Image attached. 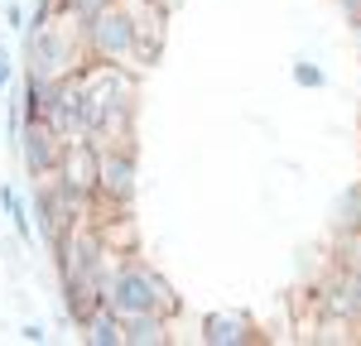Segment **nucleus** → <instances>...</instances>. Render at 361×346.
<instances>
[{"label":"nucleus","mask_w":361,"mask_h":346,"mask_svg":"<svg viewBox=\"0 0 361 346\" xmlns=\"http://www.w3.org/2000/svg\"><path fill=\"white\" fill-rule=\"evenodd\" d=\"M97 188L116 202H130V193H135V164H130V154H102L97 159Z\"/></svg>","instance_id":"6"},{"label":"nucleus","mask_w":361,"mask_h":346,"mask_svg":"<svg viewBox=\"0 0 361 346\" xmlns=\"http://www.w3.org/2000/svg\"><path fill=\"white\" fill-rule=\"evenodd\" d=\"M126 342H135V346H159L164 342V317L159 313H135V317H126Z\"/></svg>","instance_id":"10"},{"label":"nucleus","mask_w":361,"mask_h":346,"mask_svg":"<svg viewBox=\"0 0 361 346\" xmlns=\"http://www.w3.org/2000/svg\"><path fill=\"white\" fill-rule=\"evenodd\" d=\"M102 298H106V308H116L121 317L164 313V308H173V293H169V284L154 274V269H145V264H126V269L106 274Z\"/></svg>","instance_id":"1"},{"label":"nucleus","mask_w":361,"mask_h":346,"mask_svg":"<svg viewBox=\"0 0 361 346\" xmlns=\"http://www.w3.org/2000/svg\"><path fill=\"white\" fill-rule=\"evenodd\" d=\"M357 322H361V274H357Z\"/></svg>","instance_id":"15"},{"label":"nucleus","mask_w":361,"mask_h":346,"mask_svg":"<svg viewBox=\"0 0 361 346\" xmlns=\"http://www.w3.org/2000/svg\"><path fill=\"white\" fill-rule=\"evenodd\" d=\"M5 207H10V217H15V231H20V236H29V222H25V207H20V198H15V193H10V188H5Z\"/></svg>","instance_id":"14"},{"label":"nucleus","mask_w":361,"mask_h":346,"mask_svg":"<svg viewBox=\"0 0 361 346\" xmlns=\"http://www.w3.org/2000/svg\"><path fill=\"white\" fill-rule=\"evenodd\" d=\"M92 44H97V53L106 63L130 58V49L140 44V25L130 15H121V10H97L92 15Z\"/></svg>","instance_id":"3"},{"label":"nucleus","mask_w":361,"mask_h":346,"mask_svg":"<svg viewBox=\"0 0 361 346\" xmlns=\"http://www.w3.org/2000/svg\"><path fill=\"white\" fill-rule=\"evenodd\" d=\"M337 231H361V183L342 193V207H337Z\"/></svg>","instance_id":"11"},{"label":"nucleus","mask_w":361,"mask_h":346,"mask_svg":"<svg viewBox=\"0 0 361 346\" xmlns=\"http://www.w3.org/2000/svg\"><path fill=\"white\" fill-rule=\"evenodd\" d=\"M294 82L299 86H323V72L313 63H294Z\"/></svg>","instance_id":"13"},{"label":"nucleus","mask_w":361,"mask_h":346,"mask_svg":"<svg viewBox=\"0 0 361 346\" xmlns=\"http://www.w3.org/2000/svg\"><path fill=\"white\" fill-rule=\"evenodd\" d=\"M25 159H29V169L34 173H49L54 169V154H58V140H54V130H44L39 120H29V135H25Z\"/></svg>","instance_id":"8"},{"label":"nucleus","mask_w":361,"mask_h":346,"mask_svg":"<svg viewBox=\"0 0 361 346\" xmlns=\"http://www.w3.org/2000/svg\"><path fill=\"white\" fill-rule=\"evenodd\" d=\"M87 342H97V346H116V342H126L121 313H116V308H106V313H87Z\"/></svg>","instance_id":"9"},{"label":"nucleus","mask_w":361,"mask_h":346,"mask_svg":"<svg viewBox=\"0 0 361 346\" xmlns=\"http://www.w3.org/2000/svg\"><path fill=\"white\" fill-rule=\"evenodd\" d=\"M202 342L207 346H246V342H255V322L241 313H207L202 317Z\"/></svg>","instance_id":"5"},{"label":"nucleus","mask_w":361,"mask_h":346,"mask_svg":"<svg viewBox=\"0 0 361 346\" xmlns=\"http://www.w3.org/2000/svg\"><path fill=\"white\" fill-rule=\"evenodd\" d=\"M337 264L352 269V274H361V231H342V241H337Z\"/></svg>","instance_id":"12"},{"label":"nucleus","mask_w":361,"mask_h":346,"mask_svg":"<svg viewBox=\"0 0 361 346\" xmlns=\"http://www.w3.org/2000/svg\"><path fill=\"white\" fill-rule=\"evenodd\" d=\"M352 34H357V53H361V20H357V25H352Z\"/></svg>","instance_id":"16"},{"label":"nucleus","mask_w":361,"mask_h":346,"mask_svg":"<svg viewBox=\"0 0 361 346\" xmlns=\"http://www.w3.org/2000/svg\"><path fill=\"white\" fill-rule=\"evenodd\" d=\"M0 86H5V53H0Z\"/></svg>","instance_id":"17"},{"label":"nucleus","mask_w":361,"mask_h":346,"mask_svg":"<svg viewBox=\"0 0 361 346\" xmlns=\"http://www.w3.org/2000/svg\"><path fill=\"white\" fill-rule=\"evenodd\" d=\"M318 303H323V313L337 317V322H357V274H352V269H337V279L323 284Z\"/></svg>","instance_id":"7"},{"label":"nucleus","mask_w":361,"mask_h":346,"mask_svg":"<svg viewBox=\"0 0 361 346\" xmlns=\"http://www.w3.org/2000/svg\"><path fill=\"white\" fill-rule=\"evenodd\" d=\"M29 58H34V77L39 82H49L58 72H68V58H73V44H68V34L54 25H34L29 34Z\"/></svg>","instance_id":"4"},{"label":"nucleus","mask_w":361,"mask_h":346,"mask_svg":"<svg viewBox=\"0 0 361 346\" xmlns=\"http://www.w3.org/2000/svg\"><path fill=\"white\" fill-rule=\"evenodd\" d=\"M130 96H135L130 72H121V68L92 72L87 77V91H82V125L87 130H116V125H126Z\"/></svg>","instance_id":"2"}]
</instances>
